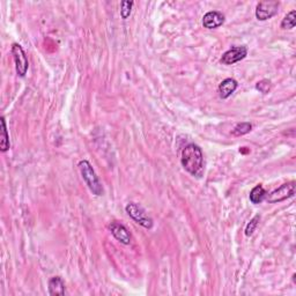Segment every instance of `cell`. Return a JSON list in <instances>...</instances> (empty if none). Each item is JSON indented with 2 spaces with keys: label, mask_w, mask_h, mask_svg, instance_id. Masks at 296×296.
<instances>
[{
  "label": "cell",
  "mask_w": 296,
  "mask_h": 296,
  "mask_svg": "<svg viewBox=\"0 0 296 296\" xmlns=\"http://www.w3.org/2000/svg\"><path fill=\"white\" fill-rule=\"evenodd\" d=\"M181 162L187 173L200 177L204 171V155L200 147L194 144L187 145L182 152Z\"/></svg>",
  "instance_id": "cell-1"
},
{
  "label": "cell",
  "mask_w": 296,
  "mask_h": 296,
  "mask_svg": "<svg viewBox=\"0 0 296 296\" xmlns=\"http://www.w3.org/2000/svg\"><path fill=\"white\" fill-rule=\"evenodd\" d=\"M79 169H80V173L82 175L83 181L86 182L87 186L89 187V190L92 191L94 194H96V196H102L103 194L102 184H101L99 177L96 176V173L95 170L93 169L92 164H90L87 160L80 161Z\"/></svg>",
  "instance_id": "cell-2"
},
{
  "label": "cell",
  "mask_w": 296,
  "mask_h": 296,
  "mask_svg": "<svg viewBox=\"0 0 296 296\" xmlns=\"http://www.w3.org/2000/svg\"><path fill=\"white\" fill-rule=\"evenodd\" d=\"M125 210H126V213L129 214L134 221L138 222L140 226L147 228V229H150V228L153 227V220L148 217L146 211H145L140 205L130 203L127 204Z\"/></svg>",
  "instance_id": "cell-3"
},
{
  "label": "cell",
  "mask_w": 296,
  "mask_h": 296,
  "mask_svg": "<svg viewBox=\"0 0 296 296\" xmlns=\"http://www.w3.org/2000/svg\"><path fill=\"white\" fill-rule=\"evenodd\" d=\"M11 52L15 63L16 73H18L20 76H25L29 67V62L26 56L25 50H23L22 46L18 44V43H14V44L12 45Z\"/></svg>",
  "instance_id": "cell-4"
},
{
  "label": "cell",
  "mask_w": 296,
  "mask_h": 296,
  "mask_svg": "<svg viewBox=\"0 0 296 296\" xmlns=\"http://www.w3.org/2000/svg\"><path fill=\"white\" fill-rule=\"evenodd\" d=\"M279 1L274 0H266V1H260L256 7V18L259 21H266V20L273 18L278 13Z\"/></svg>",
  "instance_id": "cell-5"
},
{
  "label": "cell",
  "mask_w": 296,
  "mask_h": 296,
  "mask_svg": "<svg viewBox=\"0 0 296 296\" xmlns=\"http://www.w3.org/2000/svg\"><path fill=\"white\" fill-rule=\"evenodd\" d=\"M295 194V182H289V183L282 184L280 187L274 190L267 196V201L270 204H275L284 201Z\"/></svg>",
  "instance_id": "cell-6"
},
{
  "label": "cell",
  "mask_w": 296,
  "mask_h": 296,
  "mask_svg": "<svg viewBox=\"0 0 296 296\" xmlns=\"http://www.w3.org/2000/svg\"><path fill=\"white\" fill-rule=\"evenodd\" d=\"M248 55V49L245 46H233L222 55L221 63L224 65H233L235 63L241 62Z\"/></svg>",
  "instance_id": "cell-7"
},
{
  "label": "cell",
  "mask_w": 296,
  "mask_h": 296,
  "mask_svg": "<svg viewBox=\"0 0 296 296\" xmlns=\"http://www.w3.org/2000/svg\"><path fill=\"white\" fill-rule=\"evenodd\" d=\"M109 229L111 231V234L113 235V237L116 238L117 241H119L120 243L123 244H130L131 243V234L130 231L127 230V228L125 226H123L122 223L119 222H111L109 224Z\"/></svg>",
  "instance_id": "cell-8"
},
{
  "label": "cell",
  "mask_w": 296,
  "mask_h": 296,
  "mask_svg": "<svg viewBox=\"0 0 296 296\" xmlns=\"http://www.w3.org/2000/svg\"><path fill=\"white\" fill-rule=\"evenodd\" d=\"M224 15L218 11L206 13L203 18V26L207 29H215L223 25Z\"/></svg>",
  "instance_id": "cell-9"
},
{
  "label": "cell",
  "mask_w": 296,
  "mask_h": 296,
  "mask_svg": "<svg viewBox=\"0 0 296 296\" xmlns=\"http://www.w3.org/2000/svg\"><path fill=\"white\" fill-rule=\"evenodd\" d=\"M237 86L238 83L235 79H224L223 81L219 85V93H220V96L222 99H228V97L237 89Z\"/></svg>",
  "instance_id": "cell-10"
},
{
  "label": "cell",
  "mask_w": 296,
  "mask_h": 296,
  "mask_svg": "<svg viewBox=\"0 0 296 296\" xmlns=\"http://www.w3.org/2000/svg\"><path fill=\"white\" fill-rule=\"evenodd\" d=\"M49 294L52 296L65 295V282L60 277H53L49 280Z\"/></svg>",
  "instance_id": "cell-11"
},
{
  "label": "cell",
  "mask_w": 296,
  "mask_h": 296,
  "mask_svg": "<svg viewBox=\"0 0 296 296\" xmlns=\"http://www.w3.org/2000/svg\"><path fill=\"white\" fill-rule=\"evenodd\" d=\"M0 123H1V130H0V150L1 152H7L9 149V136L4 117H1Z\"/></svg>",
  "instance_id": "cell-12"
},
{
  "label": "cell",
  "mask_w": 296,
  "mask_h": 296,
  "mask_svg": "<svg viewBox=\"0 0 296 296\" xmlns=\"http://www.w3.org/2000/svg\"><path fill=\"white\" fill-rule=\"evenodd\" d=\"M265 196H266V191L263 187V185L258 184L256 185L254 189L250 192V201L252 204H259L264 200Z\"/></svg>",
  "instance_id": "cell-13"
},
{
  "label": "cell",
  "mask_w": 296,
  "mask_h": 296,
  "mask_svg": "<svg viewBox=\"0 0 296 296\" xmlns=\"http://www.w3.org/2000/svg\"><path fill=\"white\" fill-rule=\"evenodd\" d=\"M296 25V11L289 12L281 22L282 29H293Z\"/></svg>",
  "instance_id": "cell-14"
},
{
  "label": "cell",
  "mask_w": 296,
  "mask_h": 296,
  "mask_svg": "<svg viewBox=\"0 0 296 296\" xmlns=\"http://www.w3.org/2000/svg\"><path fill=\"white\" fill-rule=\"evenodd\" d=\"M251 129L252 125L250 123H240L234 127V130L231 131V134H233L234 137H241L250 132Z\"/></svg>",
  "instance_id": "cell-15"
},
{
  "label": "cell",
  "mask_w": 296,
  "mask_h": 296,
  "mask_svg": "<svg viewBox=\"0 0 296 296\" xmlns=\"http://www.w3.org/2000/svg\"><path fill=\"white\" fill-rule=\"evenodd\" d=\"M259 220H260V217L256 215V217L252 218V220L249 222L247 228H245V235H247V236H251V235L254 234L256 227H257L259 223Z\"/></svg>",
  "instance_id": "cell-16"
},
{
  "label": "cell",
  "mask_w": 296,
  "mask_h": 296,
  "mask_svg": "<svg viewBox=\"0 0 296 296\" xmlns=\"http://www.w3.org/2000/svg\"><path fill=\"white\" fill-rule=\"evenodd\" d=\"M120 15H122V18L125 20L130 16L131 14V9H132L133 2L132 1H122V4H120Z\"/></svg>",
  "instance_id": "cell-17"
},
{
  "label": "cell",
  "mask_w": 296,
  "mask_h": 296,
  "mask_svg": "<svg viewBox=\"0 0 296 296\" xmlns=\"http://www.w3.org/2000/svg\"><path fill=\"white\" fill-rule=\"evenodd\" d=\"M256 89L263 94H267L271 89V81H268V80H261V81H259L257 85H256Z\"/></svg>",
  "instance_id": "cell-18"
}]
</instances>
